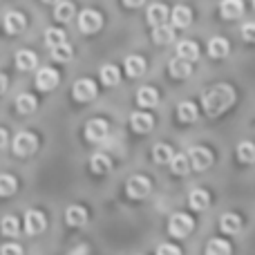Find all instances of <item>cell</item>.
<instances>
[{"mask_svg":"<svg viewBox=\"0 0 255 255\" xmlns=\"http://www.w3.org/2000/svg\"><path fill=\"white\" fill-rule=\"evenodd\" d=\"M235 101V92L231 85H213L208 88L206 92L202 94V106H204V112L208 117H220L222 112H226Z\"/></svg>","mask_w":255,"mask_h":255,"instance_id":"6da1fadb","label":"cell"},{"mask_svg":"<svg viewBox=\"0 0 255 255\" xmlns=\"http://www.w3.org/2000/svg\"><path fill=\"white\" fill-rule=\"evenodd\" d=\"M195 222L193 217L184 215V213H175V215L170 217V222H168V231H170L172 238H186V235H190V231H193Z\"/></svg>","mask_w":255,"mask_h":255,"instance_id":"7a4b0ae2","label":"cell"},{"mask_svg":"<svg viewBox=\"0 0 255 255\" xmlns=\"http://www.w3.org/2000/svg\"><path fill=\"white\" fill-rule=\"evenodd\" d=\"M188 161L195 170H206L213 163V152L208 148H204V145H193L188 150Z\"/></svg>","mask_w":255,"mask_h":255,"instance_id":"3957f363","label":"cell"},{"mask_svg":"<svg viewBox=\"0 0 255 255\" xmlns=\"http://www.w3.org/2000/svg\"><path fill=\"white\" fill-rule=\"evenodd\" d=\"M103 25V18L99 11H94V9H83V11L79 13V29L83 31V34H94V31H99Z\"/></svg>","mask_w":255,"mask_h":255,"instance_id":"277c9868","label":"cell"},{"mask_svg":"<svg viewBox=\"0 0 255 255\" xmlns=\"http://www.w3.org/2000/svg\"><path fill=\"white\" fill-rule=\"evenodd\" d=\"M38 148V139H36L31 132H20V134L13 139V152L18 157H29V154L36 152Z\"/></svg>","mask_w":255,"mask_h":255,"instance_id":"5b68a950","label":"cell"},{"mask_svg":"<svg viewBox=\"0 0 255 255\" xmlns=\"http://www.w3.org/2000/svg\"><path fill=\"white\" fill-rule=\"evenodd\" d=\"M126 193L130 195L132 199L148 197V193H150V179H145V177H141V175L130 177V179L126 181Z\"/></svg>","mask_w":255,"mask_h":255,"instance_id":"8992f818","label":"cell"},{"mask_svg":"<svg viewBox=\"0 0 255 255\" xmlns=\"http://www.w3.org/2000/svg\"><path fill=\"white\" fill-rule=\"evenodd\" d=\"M72 97H74L76 101H81V103L92 101V99L97 97V85H94V81H90V79L76 81L74 88H72Z\"/></svg>","mask_w":255,"mask_h":255,"instance_id":"52a82bcc","label":"cell"},{"mask_svg":"<svg viewBox=\"0 0 255 255\" xmlns=\"http://www.w3.org/2000/svg\"><path fill=\"white\" fill-rule=\"evenodd\" d=\"M58 72L52 70V67H40L38 74H36V88L43 90V92H49L58 85Z\"/></svg>","mask_w":255,"mask_h":255,"instance_id":"ba28073f","label":"cell"},{"mask_svg":"<svg viewBox=\"0 0 255 255\" xmlns=\"http://www.w3.org/2000/svg\"><path fill=\"white\" fill-rule=\"evenodd\" d=\"M108 136V124L103 119H92L85 126V139L92 141V143H101Z\"/></svg>","mask_w":255,"mask_h":255,"instance_id":"9c48e42d","label":"cell"},{"mask_svg":"<svg viewBox=\"0 0 255 255\" xmlns=\"http://www.w3.org/2000/svg\"><path fill=\"white\" fill-rule=\"evenodd\" d=\"M45 215L40 211H29L25 215V231L29 235H38V233H43L45 231Z\"/></svg>","mask_w":255,"mask_h":255,"instance_id":"30bf717a","label":"cell"},{"mask_svg":"<svg viewBox=\"0 0 255 255\" xmlns=\"http://www.w3.org/2000/svg\"><path fill=\"white\" fill-rule=\"evenodd\" d=\"M220 11L226 20H235V18H240L244 13V2L242 0H222Z\"/></svg>","mask_w":255,"mask_h":255,"instance_id":"8fae6325","label":"cell"},{"mask_svg":"<svg viewBox=\"0 0 255 255\" xmlns=\"http://www.w3.org/2000/svg\"><path fill=\"white\" fill-rule=\"evenodd\" d=\"M170 18H172V25L184 29V27H188L190 22H193V11H190V7H186V4H177V7L172 9Z\"/></svg>","mask_w":255,"mask_h":255,"instance_id":"7c38bea8","label":"cell"},{"mask_svg":"<svg viewBox=\"0 0 255 255\" xmlns=\"http://www.w3.org/2000/svg\"><path fill=\"white\" fill-rule=\"evenodd\" d=\"M145 18H148V22H150L152 27L163 25V22L168 20V7H166V4H161V2L150 4V7H148V13H145Z\"/></svg>","mask_w":255,"mask_h":255,"instance_id":"4fadbf2b","label":"cell"},{"mask_svg":"<svg viewBox=\"0 0 255 255\" xmlns=\"http://www.w3.org/2000/svg\"><path fill=\"white\" fill-rule=\"evenodd\" d=\"M168 72H170L172 79H188L190 72H193V67H190L188 61H184V58L177 56L168 63Z\"/></svg>","mask_w":255,"mask_h":255,"instance_id":"5bb4252c","label":"cell"},{"mask_svg":"<svg viewBox=\"0 0 255 255\" xmlns=\"http://www.w3.org/2000/svg\"><path fill=\"white\" fill-rule=\"evenodd\" d=\"M65 222L70 226H83L85 222H88V211H85L83 206L72 204V206H67V211H65Z\"/></svg>","mask_w":255,"mask_h":255,"instance_id":"9a60e30c","label":"cell"},{"mask_svg":"<svg viewBox=\"0 0 255 255\" xmlns=\"http://www.w3.org/2000/svg\"><path fill=\"white\" fill-rule=\"evenodd\" d=\"M229 52H231V45L226 38L215 36V38L208 40V54H211L213 58H224V56H229Z\"/></svg>","mask_w":255,"mask_h":255,"instance_id":"2e32d148","label":"cell"},{"mask_svg":"<svg viewBox=\"0 0 255 255\" xmlns=\"http://www.w3.org/2000/svg\"><path fill=\"white\" fill-rule=\"evenodd\" d=\"M25 16L18 11H9L7 16H4V29H7V34H20L22 29H25Z\"/></svg>","mask_w":255,"mask_h":255,"instance_id":"e0dca14e","label":"cell"},{"mask_svg":"<svg viewBox=\"0 0 255 255\" xmlns=\"http://www.w3.org/2000/svg\"><path fill=\"white\" fill-rule=\"evenodd\" d=\"M177 56L184 58V61L193 63L199 58V47L197 43H193V40H181L179 45H177Z\"/></svg>","mask_w":255,"mask_h":255,"instance_id":"ac0fdd59","label":"cell"},{"mask_svg":"<svg viewBox=\"0 0 255 255\" xmlns=\"http://www.w3.org/2000/svg\"><path fill=\"white\" fill-rule=\"evenodd\" d=\"M130 126H132V130L134 132H150L152 130V126H154V121H152V117H150L148 112H134L132 119H130Z\"/></svg>","mask_w":255,"mask_h":255,"instance_id":"d6986e66","label":"cell"},{"mask_svg":"<svg viewBox=\"0 0 255 255\" xmlns=\"http://www.w3.org/2000/svg\"><path fill=\"white\" fill-rule=\"evenodd\" d=\"M136 103H139L141 108H154L159 103V92L154 88H141L139 92H136Z\"/></svg>","mask_w":255,"mask_h":255,"instance_id":"ffe728a7","label":"cell"},{"mask_svg":"<svg viewBox=\"0 0 255 255\" xmlns=\"http://www.w3.org/2000/svg\"><path fill=\"white\" fill-rule=\"evenodd\" d=\"M36 63H38V58H36L34 52H29V49H20V52L16 54V67L22 72H29L36 67Z\"/></svg>","mask_w":255,"mask_h":255,"instance_id":"44dd1931","label":"cell"},{"mask_svg":"<svg viewBox=\"0 0 255 255\" xmlns=\"http://www.w3.org/2000/svg\"><path fill=\"white\" fill-rule=\"evenodd\" d=\"M188 204H190V208H195V211H204V208H208V204H211V195L202 188H195L188 197Z\"/></svg>","mask_w":255,"mask_h":255,"instance_id":"7402d4cb","label":"cell"},{"mask_svg":"<svg viewBox=\"0 0 255 255\" xmlns=\"http://www.w3.org/2000/svg\"><path fill=\"white\" fill-rule=\"evenodd\" d=\"M152 40L157 45L172 43V40H175V29H172V27H168L166 22H163V25H157V27H154V31H152Z\"/></svg>","mask_w":255,"mask_h":255,"instance_id":"603a6c76","label":"cell"},{"mask_svg":"<svg viewBox=\"0 0 255 255\" xmlns=\"http://www.w3.org/2000/svg\"><path fill=\"white\" fill-rule=\"evenodd\" d=\"M177 117H179V121H184V124H193V121H197V106L190 101H184L177 106Z\"/></svg>","mask_w":255,"mask_h":255,"instance_id":"cb8c5ba5","label":"cell"},{"mask_svg":"<svg viewBox=\"0 0 255 255\" xmlns=\"http://www.w3.org/2000/svg\"><path fill=\"white\" fill-rule=\"evenodd\" d=\"M145 72V61L141 56H128L126 58V74L132 76V79H136V76H141Z\"/></svg>","mask_w":255,"mask_h":255,"instance_id":"d4e9b609","label":"cell"},{"mask_svg":"<svg viewBox=\"0 0 255 255\" xmlns=\"http://www.w3.org/2000/svg\"><path fill=\"white\" fill-rule=\"evenodd\" d=\"M0 233H2L4 238H16V235L20 233V222L13 215L2 217V220H0Z\"/></svg>","mask_w":255,"mask_h":255,"instance_id":"484cf974","label":"cell"},{"mask_svg":"<svg viewBox=\"0 0 255 255\" xmlns=\"http://www.w3.org/2000/svg\"><path fill=\"white\" fill-rule=\"evenodd\" d=\"M220 226H222V231L224 233H240V229H242V220H240L235 213H226V215H222V220H220Z\"/></svg>","mask_w":255,"mask_h":255,"instance_id":"4316f807","label":"cell"},{"mask_svg":"<svg viewBox=\"0 0 255 255\" xmlns=\"http://www.w3.org/2000/svg\"><path fill=\"white\" fill-rule=\"evenodd\" d=\"M168 163H170V170L175 172V175H188L190 172L188 154H172Z\"/></svg>","mask_w":255,"mask_h":255,"instance_id":"83f0119b","label":"cell"},{"mask_svg":"<svg viewBox=\"0 0 255 255\" xmlns=\"http://www.w3.org/2000/svg\"><path fill=\"white\" fill-rule=\"evenodd\" d=\"M36 99L31 97V94H18L16 97V110L20 112V115H31V112L36 110Z\"/></svg>","mask_w":255,"mask_h":255,"instance_id":"f1b7e54d","label":"cell"},{"mask_svg":"<svg viewBox=\"0 0 255 255\" xmlns=\"http://www.w3.org/2000/svg\"><path fill=\"white\" fill-rule=\"evenodd\" d=\"M54 18H56L58 22H70L72 18H74V4L72 2H61V0H58L56 9H54Z\"/></svg>","mask_w":255,"mask_h":255,"instance_id":"f546056e","label":"cell"},{"mask_svg":"<svg viewBox=\"0 0 255 255\" xmlns=\"http://www.w3.org/2000/svg\"><path fill=\"white\" fill-rule=\"evenodd\" d=\"M206 255H231V244L220 238L208 240L206 244Z\"/></svg>","mask_w":255,"mask_h":255,"instance_id":"4dcf8cb0","label":"cell"},{"mask_svg":"<svg viewBox=\"0 0 255 255\" xmlns=\"http://www.w3.org/2000/svg\"><path fill=\"white\" fill-rule=\"evenodd\" d=\"M90 168H92L94 175H106V172L110 170V159H108V154H103V152L94 154V157L90 159Z\"/></svg>","mask_w":255,"mask_h":255,"instance_id":"1f68e13d","label":"cell"},{"mask_svg":"<svg viewBox=\"0 0 255 255\" xmlns=\"http://www.w3.org/2000/svg\"><path fill=\"white\" fill-rule=\"evenodd\" d=\"M18 190V181L11 175H0V197H11Z\"/></svg>","mask_w":255,"mask_h":255,"instance_id":"d6a6232c","label":"cell"},{"mask_svg":"<svg viewBox=\"0 0 255 255\" xmlns=\"http://www.w3.org/2000/svg\"><path fill=\"white\" fill-rule=\"evenodd\" d=\"M238 159L242 163H253L255 161V145L251 141H242L238 145Z\"/></svg>","mask_w":255,"mask_h":255,"instance_id":"836d02e7","label":"cell"},{"mask_svg":"<svg viewBox=\"0 0 255 255\" xmlns=\"http://www.w3.org/2000/svg\"><path fill=\"white\" fill-rule=\"evenodd\" d=\"M170 157H172V148L168 143H157L152 148V159L157 163H168L170 161Z\"/></svg>","mask_w":255,"mask_h":255,"instance_id":"e575fe53","label":"cell"},{"mask_svg":"<svg viewBox=\"0 0 255 255\" xmlns=\"http://www.w3.org/2000/svg\"><path fill=\"white\" fill-rule=\"evenodd\" d=\"M119 79H121V74H119V70H117L115 65H103L101 67V81L106 85H117L119 83Z\"/></svg>","mask_w":255,"mask_h":255,"instance_id":"d590c367","label":"cell"},{"mask_svg":"<svg viewBox=\"0 0 255 255\" xmlns=\"http://www.w3.org/2000/svg\"><path fill=\"white\" fill-rule=\"evenodd\" d=\"M65 43V31L56 29V27H49L47 31H45V45H49V47H56V45Z\"/></svg>","mask_w":255,"mask_h":255,"instance_id":"8d00e7d4","label":"cell"},{"mask_svg":"<svg viewBox=\"0 0 255 255\" xmlns=\"http://www.w3.org/2000/svg\"><path fill=\"white\" fill-rule=\"evenodd\" d=\"M52 58H54V61H58V63L72 61V47L67 43L56 45V47H52Z\"/></svg>","mask_w":255,"mask_h":255,"instance_id":"74e56055","label":"cell"},{"mask_svg":"<svg viewBox=\"0 0 255 255\" xmlns=\"http://www.w3.org/2000/svg\"><path fill=\"white\" fill-rule=\"evenodd\" d=\"M242 38L249 40V43H255V22H247L242 27Z\"/></svg>","mask_w":255,"mask_h":255,"instance_id":"f35d334b","label":"cell"},{"mask_svg":"<svg viewBox=\"0 0 255 255\" xmlns=\"http://www.w3.org/2000/svg\"><path fill=\"white\" fill-rule=\"evenodd\" d=\"M157 255H181V251L175 244H161V247L157 249Z\"/></svg>","mask_w":255,"mask_h":255,"instance_id":"ab89813d","label":"cell"},{"mask_svg":"<svg viewBox=\"0 0 255 255\" xmlns=\"http://www.w3.org/2000/svg\"><path fill=\"white\" fill-rule=\"evenodd\" d=\"M0 255H22V249L18 244H7L0 249Z\"/></svg>","mask_w":255,"mask_h":255,"instance_id":"60d3db41","label":"cell"},{"mask_svg":"<svg viewBox=\"0 0 255 255\" xmlns=\"http://www.w3.org/2000/svg\"><path fill=\"white\" fill-rule=\"evenodd\" d=\"M90 253V247L88 244H81V247H76V249H72L70 255H88Z\"/></svg>","mask_w":255,"mask_h":255,"instance_id":"b9f144b4","label":"cell"},{"mask_svg":"<svg viewBox=\"0 0 255 255\" xmlns=\"http://www.w3.org/2000/svg\"><path fill=\"white\" fill-rule=\"evenodd\" d=\"M143 2H145V0H124L126 7H141Z\"/></svg>","mask_w":255,"mask_h":255,"instance_id":"7bdbcfd3","label":"cell"},{"mask_svg":"<svg viewBox=\"0 0 255 255\" xmlns=\"http://www.w3.org/2000/svg\"><path fill=\"white\" fill-rule=\"evenodd\" d=\"M4 90H7V76L0 74V94H4Z\"/></svg>","mask_w":255,"mask_h":255,"instance_id":"ee69618b","label":"cell"},{"mask_svg":"<svg viewBox=\"0 0 255 255\" xmlns=\"http://www.w3.org/2000/svg\"><path fill=\"white\" fill-rule=\"evenodd\" d=\"M4 145H7V132L0 128V148H4Z\"/></svg>","mask_w":255,"mask_h":255,"instance_id":"f6af8a7d","label":"cell"},{"mask_svg":"<svg viewBox=\"0 0 255 255\" xmlns=\"http://www.w3.org/2000/svg\"><path fill=\"white\" fill-rule=\"evenodd\" d=\"M43 2H47V4H56L58 0H43Z\"/></svg>","mask_w":255,"mask_h":255,"instance_id":"bcb514c9","label":"cell"},{"mask_svg":"<svg viewBox=\"0 0 255 255\" xmlns=\"http://www.w3.org/2000/svg\"><path fill=\"white\" fill-rule=\"evenodd\" d=\"M253 7H255V0H253Z\"/></svg>","mask_w":255,"mask_h":255,"instance_id":"7dc6e473","label":"cell"}]
</instances>
